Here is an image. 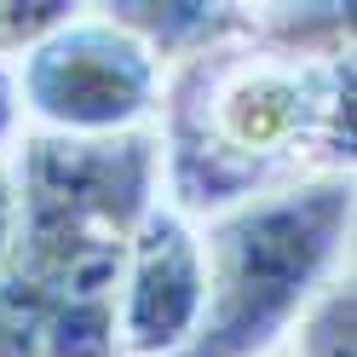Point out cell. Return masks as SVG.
I'll use <instances>...</instances> for the list:
<instances>
[{"instance_id": "cell-1", "label": "cell", "mask_w": 357, "mask_h": 357, "mask_svg": "<svg viewBox=\"0 0 357 357\" xmlns=\"http://www.w3.org/2000/svg\"><path fill=\"white\" fill-rule=\"evenodd\" d=\"M162 185L185 219H213L317 173H351V52L248 35L185 58L162 104Z\"/></svg>"}, {"instance_id": "cell-2", "label": "cell", "mask_w": 357, "mask_h": 357, "mask_svg": "<svg viewBox=\"0 0 357 357\" xmlns=\"http://www.w3.org/2000/svg\"><path fill=\"white\" fill-rule=\"evenodd\" d=\"M17 236L0 259V357H116L127 236L162 196L155 127L121 139L24 132Z\"/></svg>"}, {"instance_id": "cell-3", "label": "cell", "mask_w": 357, "mask_h": 357, "mask_svg": "<svg viewBox=\"0 0 357 357\" xmlns=\"http://www.w3.org/2000/svg\"><path fill=\"white\" fill-rule=\"evenodd\" d=\"M351 173H317L208 219L202 317L173 357H271L294 317L340 271L351 236Z\"/></svg>"}, {"instance_id": "cell-4", "label": "cell", "mask_w": 357, "mask_h": 357, "mask_svg": "<svg viewBox=\"0 0 357 357\" xmlns=\"http://www.w3.org/2000/svg\"><path fill=\"white\" fill-rule=\"evenodd\" d=\"M17 109L52 139H121L162 109V58L109 12H75L12 58Z\"/></svg>"}, {"instance_id": "cell-5", "label": "cell", "mask_w": 357, "mask_h": 357, "mask_svg": "<svg viewBox=\"0 0 357 357\" xmlns=\"http://www.w3.org/2000/svg\"><path fill=\"white\" fill-rule=\"evenodd\" d=\"M202 231L173 202L144 208L116 288V357H173L202 317Z\"/></svg>"}, {"instance_id": "cell-6", "label": "cell", "mask_w": 357, "mask_h": 357, "mask_svg": "<svg viewBox=\"0 0 357 357\" xmlns=\"http://www.w3.org/2000/svg\"><path fill=\"white\" fill-rule=\"evenodd\" d=\"M121 29H132L155 58H196L219 47L231 35H248L254 17L236 6H185V0H167V6H139V0H121V6H104Z\"/></svg>"}, {"instance_id": "cell-7", "label": "cell", "mask_w": 357, "mask_h": 357, "mask_svg": "<svg viewBox=\"0 0 357 357\" xmlns=\"http://www.w3.org/2000/svg\"><path fill=\"white\" fill-rule=\"evenodd\" d=\"M351 328H357L351 271H334L317 294H311V305L294 317L282 357H351Z\"/></svg>"}, {"instance_id": "cell-8", "label": "cell", "mask_w": 357, "mask_h": 357, "mask_svg": "<svg viewBox=\"0 0 357 357\" xmlns=\"http://www.w3.org/2000/svg\"><path fill=\"white\" fill-rule=\"evenodd\" d=\"M12 236H17V173L12 162H0V259L12 254Z\"/></svg>"}, {"instance_id": "cell-9", "label": "cell", "mask_w": 357, "mask_h": 357, "mask_svg": "<svg viewBox=\"0 0 357 357\" xmlns=\"http://www.w3.org/2000/svg\"><path fill=\"white\" fill-rule=\"evenodd\" d=\"M17 121H24V109H17V75H12V63L0 58V144L17 139Z\"/></svg>"}, {"instance_id": "cell-10", "label": "cell", "mask_w": 357, "mask_h": 357, "mask_svg": "<svg viewBox=\"0 0 357 357\" xmlns=\"http://www.w3.org/2000/svg\"><path fill=\"white\" fill-rule=\"evenodd\" d=\"M271 357H282V351H271Z\"/></svg>"}]
</instances>
